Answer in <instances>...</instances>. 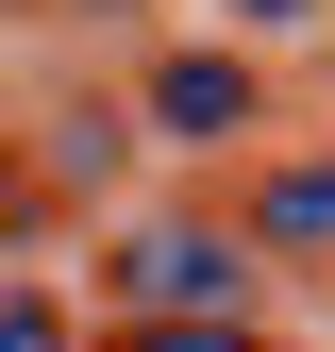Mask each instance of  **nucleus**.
<instances>
[{
    "label": "nucleus",
    "instance_id": "f257e3e1",
    "mask_svg": "<svg viewBox=\"0 0 335 352\" xmlns=\"http://www.w3.org/2000/svg\"><path fill=\"white\" fill-rule=\"evenodd\" d=\"M117 302H151V319H251V252H218L201 218H151L117 252Z\"/></svg>",
    "mask_w": 335,
    "mask_h": 352
},
{
    "label": "nucleus",
    "instance_id": "f03ea898",
    "mask_svg": "<svg viewBox=\"0 0 335 352\" xmlns=\"http://www.w3.org/2000/svg\"><path fill=\"white\" fill-rule=\"evenodd\" d=\"M151 135H185V151L251 135V67H235V51H168V67H151Z\"/></svg>",
    "mask_w": 335,
    "mask_h": 352
},
{
    "label": "nucleus",
    "instance_id": "7ed1b4c3",
    "mask_svg": "<svg viewBox=\"0 0 335 352\" xmlns=\"http://www.w3.org/2000/svg\"><path fill=\"white\" fill-rule=\"evenodd\" d=\"M251 235H268L285 269H335V151H302V168H268V201H251Z\"/></svg>",
    "mask_w": 335,
    "mask_h": 352
},
{
    "label": "nucleus",
    "instance_id": "20e7f679",
    "mask_svg": "<svg viewBox=\"0 0 335 352\" xmlns=\"http://www.w3.org/2000/svg\"><path fill=\"white\" fill-rule=\"evenodd\" d=\"M0 352H67V302H34V285H0Z\"/></svg>",
    "mask_w": 335,
    "mask_h": 352
},
{
    "label": "nucleus",
    "instance_id": "39448f33",
    "mask_svg": "<svg viewBox=\"0 0 335 352\" xmlns=\"http://www.w3.org/2000/svg\"><path fill=\"white\" fill-rule=\"evenodd\" d=\"M135 352H251V319H168V336H135Z\"/></svg>",
    "mask_w": 335,
    "mask_h": 352
},
{
    "label": "nucleus",
    "instance_id": "423d86ee",
    "mask_svg": "<svg viewBox=\"0 0 335 352\" xmlns=\"http://www.w3.org/2000/svg\"><path fill=\"white\" fill-rule=\"evenodd\" d=\"M218 17H251V34H302V17H319V0H218Z\"/></svg>",
    "mask_w": 335,
    "mask_h": 352
},
{
    "label": "nucleus",
    "instance_id": "0eeeda50",
    "mask_svg": "<svg viewBox=\"0 0 335 352\" xmlns=\"http://www.w3.org/2000/svg\"><path fill=\"white\" fill-rule=\"evenodd\" d=\"M101 17H117V0H101Z\"/></svg>",
    "mask_w": 335,
    "mask_h": 352
}]
</instances>
